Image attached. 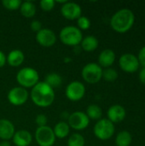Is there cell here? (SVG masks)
I'll list each match as a JSON object with an SVG mask.
<instances>
[{"instance_id":"6da1fadb","label":"cell","mask_w":145,"mask_h":146,"mask_svg":"<svg viewBox=\"0 0 145 146\" xmlns=\"http://www.w3.org/2000/svg\"><path fill=\"white\" fill-rule=\"evenodd\" d=\"M32 103L40 108H47L50 106L56 98L55 90L44 81H39L35 85L30 93Z\"/></svg>"},{"instance_id":"7a4b0ae2","label":"cell","mask_w":145,"mask_h":146,"mask_svg":"<svg viewBox=\"0 0 145 146\" xmlns=\"http://www.w3.org/2000/svg\"><path fill=\"white\" fill-rule=\"evenodd\" d=\"M135 22V15L129 9H121L116 11L110 19V27L119 33H127Z\"/></svg>"},{"instance_id":"3957f363","label":"cell","mask_w":145,"mask_h":146,"mask_svg":"<svg viewBox=\"0 0 145 146\" xmlns=\"http://www.w3.org/2000/svg\"><path fill=\"white\" fill-rule=\"evenodd\" d=\"M16 81L21 87L25 89L32 88L39 82V74L35 68L25 67L18 71L16 74Z\"/></svg>"},{"instance_id":"277c9868","label":"cell","mask_w":145,"mask_h":146,"mask_svg":"<svg viewBox=\"0 0 145 146\" xmlns=\"http://www.w3.org/2000/svg\"><path fill=\"white\" fill-rule=\"evenodd\" d=\"M60 40L68 46H78L83 39L82 31L75 26H66L59 33Z\"/></svg>"},{"instance_id":"5b68a950","label":"cell","mask_w":145,"mask_h":146,"mask_svg":"<svg viewBox=\"0 0 145 146\" xmlns=\"http://www.w3.org/2000/svg\"><path fill=\"white\" fill-rule=\"evenodd\" d=\"M115 133V124L107 118H102L97 121L93 127V133L95 137L102 141L110 139Z\"/></svg>"},{"instance_id":"8992f818","label":"cell","mask_w":145,"mask_h":146,"mask_svg":"<svg viewBox=\"0 0 145 146\" xmlns=\"http://www.w3.org/2000/svg\"><path fill=\"white\" fill-rule=\"evenodd\" d=\"M103 68L96 62L85 65L81 70L82 79L88 84H97L103 79Z\"/></svg>"},{"instance_id":"52a82bcc","label":"cell","mask_w":145,"mask_h":146,"mask_svg":"<svg viewBox=\"0 0 145 146\" xmlns=\"http://www.w3.org/2000/svg\"><path fill=\"white\" fill-rule=\"evenodd\" d=\"M56 139L53 129L48 126L38 127L35 131V140L38 146H53Z\"/></svg>"},{"instance_id":"ba28073f","label":"cell","mask_w":145,"mask_h":146,"mask_svg":"<svg viewBox=\"0 0 145 146\" xmlns=\"http://www.w3.org/2000/svg\"><path fill=\"white\" fill-rule=\"evenodd\" d=\"M85 86L82 82L78 80H73L70 82L65 89L66 98L72 102L81 100L85 97Z\"/></svg>"},{"instance_id":"9c48e42d","label":"cell","mask_w":145,"mask_h":146,"mask_svg":"<svg viewBox=\"0 0 145 146\" xmlns=\"http://www.w3.org/2000/svg\"><path fill=\"white\" fill-rule=\"evenodd\" d=\"M68 124L70 128L76 131H82L88 127L90 124V119L85 112L75 111L69 115L68 119Z\"/></svg>"},{"instance_id":"30bf717a","label":"cell","mask_w":145,"mask_h":146,"mask_svg":"<svg viewBox=\"0 0 145 146\" xmlns=\"http://www.w3.org/2000/svg\"><path fill=\"white\" fill-rule=\"evenodd\" d=\"M119 66L122 71L128 74L135 73L140 68L138 57L132 53H125L121 55L119 59Z\"/></svg>"},{"instance_id":"8fae6325","label":"cell","mask_w":145,"mask_h":146,"mask_svg":"<svg viewBox=\"0 0 145 146\" xmlns=\"http://www.w3.org/2000/svg\"><path fill=\"white\" fill-rule=\"evenodd\" d=\"M29 98L28 91L21 86H15L9 90L7 95L8 101L14 106H21L25 104Z\"/></svg>"},{"instance_id":"7c38bea8","label":"cell","mask_w":145,"mask_h":146,"mask_svg":"<svg viewBox=\"0 0 145 146\" xmlns=\"http://www.w3.org/2000/svg\"><path fill=\"white\" fill-rule=\"evenodd\" d=\"M61 14L65 19L69 21H73V20H77L81 16L82 9L79 4L74 2L67 1L61 7Z\"/></svg>"},{"instance_id":"4fadbf2b","label":"cell","mask_w":145,"mask_h":146,"mask_svg":"<svg viewBox=\"0 0 145 146\" xmlns=\"http://www.w3.org/2000/svg\"><path fill=\"white\" fill-rule=\"evenodd\" d=\"M36 41L42 47L49 48L56 44V35L49 28H42L36 34Z\"/></svg>"},{"instance_id":"5bb4252c","label":"cell","mask_w":145,"mask_h":146,"mask_svg":"<svg viewBox=\"0 0 145 146\" xmlns=\"http://www.w3.org/2000/svg\"><path fill=\"white\" fill-rule=\"evenodd\" d=\"M108 120H109L112 123H120L123 121L126 116V109L120 104H114L110 106L107 111Z\"/></svg>"},{"instance_id":"9a60e30c","label":"cell","mask_w":145,"mask_h":146,"mask_svg":"<svg viewBox=\"0 0 145 146\" xmlns=\"http://www.w3.org/2000/svg\"><path fill=\"white\" fill-rule=\"evenodd\" d=\"M15 133L14 124L7 119H0V139L3 141H9L12 139Z\"/></svg>"},{"instance_id":"2e32d148","label":"cell","mask_w":145,"mask_h":146,"mask_svg":"<svg viewBox=\"0 0 145 146\" xmlns=\"http://www.w3.org/2000/svg\"><path fill=\"white\" fill-rule=\"evenodd\" d=\"M115 53L111 49H105L98 56V65L103 68H111V66L115 62Z\"/></svg>"},{"instance_id":"e0dca14e","label":"cell","mask_w":145,"mask_h":146,"mask_svg":"<svg viewBox=\"0 0 145 146\" xmlns=\"http://www.w3.org/2000/svg\"><path fill=\"white\" fill-rule=\"evenodd\" d=\"M12 140L15 146H30L32 142V136L26 130H18L15 131Z\"/></svg>"},{"instance_id":"ac0fdd59","label":"cell","mask_w":145,"mask_h":146,"mask_svg":"<svg viewBox=\"0 0 145 146\" xmlns=\"http://www.w3.org/2000/svg\"><path fill=\"white\" fill-rule=\"evenodd\" d=\"M24 60V53L20 50H13L8 54V56H6V62L14 68L20 67L23 63Z\"/></svg>"},{"instance_id":"d6986e66","label":"cell","mask_w":145,"mask_h":146,"mask_svg":"<svg viewBox=\"0 0 145 146\" xmlns=\"http://www.w3.org/2000/svg\"><path fill=\"white\" fill-rule=\"evenodd\" d=\"M99 45L98 39L92 35H88L85 38H83L81 43H80V48L81 50L86 51V52H92L97 49Z\"/></svg>"},{"instance_id":"ffe728a7","label":"cell","mask_w":145,"mask_h":146,"mask_svg":"<svg viewBox=\"0 0 145 146\" xmlns=\"http://www.w3.org/2000/svg\"><path fill=\"white\" fill-rule=\"evenodd\" d=\"M53 132H54L56 138L60 139H66L70 133V127L66 121H59L58 123L55 125L53 128Z\"/></svg>"},{"instance_id":"44dd1931","label":"cell","mask_w":145,"mask_h":146,"mask_svg":"<svg viewBox=\"0 0 145 146\" xmlns=\"http://www.w3.org/2000/svg\"><path fill=\"white\" fill-rule=\"evenodd\" d=\"M20 12L22 16L26 18H32L35 15L37 9L36 5L31 2V1H25L21 3V5L20 7Z\"/></svg>"},{"instance_id":"7402d4cb","label":"cell","mask_w":145,"mask_h":146,"mask_svg":"<svg viewBox=\"0 0 145 146\" xmlns=\"http://www.w3.org/2000/svg\"><path fill=\"white\" fill-rule=\"evenodd\" d=\"M132 142V136L128 131H121L115 137L116 146H130Z\"/></svg>"},{"instance_id":"603a6c76","label":"cell","mask_w":145,"mask_h":146,"mask_svg":"<svg viewBox=\"0 0 145 146\" xmlns=\"http://www.w3.org/2000/svg\"><path fill=\"white\" fill-rule=\"evenodd\" d=\"M85 114L90 120L99 121L103 116V110L97 104H91L87 107Z\"/></svg>"},{"instance_id":"cb8c5ba5","label":"cell","mask_w":145,"mask_h":146,"mask_svg":"<svg viewBox=\"0 0 145 146\" xmlns=\"http://www.w3.org/2000/svg\"><path fill=\"white\" fill-rule=\"evenodd\" d=\"M44 82L54 89V88H56L61 86V84L62 82V78L57 73H50L45 76Z\"/></svg>"},{"instance_id":"d4e9b609","label":"cell","mask_w":145,"mask_h":146,"mask_svg":"<svg viewBox=\"0 0 145 146\" xmlns=\"http://www.w3.org/2000/svg\"><path fill=\"white\" fill-rule=\"evenodd\" d=\"M85 138L80 133H73L68 139V146H85Z\"/></svg>"},{"instance_id":"484cf974","label":"cell","mask_w":145,"mask_h":146,"mask_svg":"<svg viewBox=\"0 0 145 146\" xmlns=\"http://www.w3.org/2000/svg\"><path fill=\"white\" fill-rule=\"evenodd\" d=\"M118 72L112 68H108L103 70V79L107 82H114L118 79Z\"/></svg>"},{"instance_id":"4316f807","label":"cell","mask_w":145,"mask_h":146,"mask_svg":"<svg viewBox=\"0 0 145 146\" xmlns=\"http://www.w3.org/2000/svg\"><path fill=\"white\" fill-rule=\"evenodd\" d=\"M21 0H3L2 4L3 6L9 10H16L19 9L21 5Z\"/></svg>"},{"instance_id":"83f0119b","label":"cell","mask_w":145,"mask_h":146,"mask_svg":"<svg viewBox=\"0 0 145 146\" xmlns=\"http://www.w3.org/2000/svg\"><path fill=\"white\" fill-rule=\"evenodd\" d=\"M91 20L84 15H81L79 18L77 19V27L80 31H85L88 30L91 27Z\"/></svg>"},{"instance_id":"f1b7e54d","label":"cell","mask_w":145,"mask_h":146,"mask_svg":"<svg viewBox=\"0 0 145 146\" xmlns=\"http://www.w3.org/2000/svg\"><path fill=\"white\" fill-rule=\"evenodd\" d=\"M55 1L54 0H42L39 2V6L41 9L44 11H50L55 7Z\"/></svg>"},{"instance_id":"f546056e","label":"cell","mask_w":145,"mask_h":146,"mask_svg":"<svg viewBox=\"0 0 145 146\" xmlns=\"http://www.w3.org/2000/svg\"><path fill=\"white\" fill-rule=\"evenodd\" d=\"M35 122L38 127H44L47 126V122H48V118L44 114H39L36 116L35 118Z\"/></svg>"},{"instance_id":"4dcf8cb0","label":"cell","mask_w":145,"mask_h":146,"mask_svg":"<svg viewBox=\"0 0 145 146\" xmlns=\"http://www.w3.org/2000/svg\"><path fill=\"white\" fill-rule=\"evenodd\" d=\"M30 27H31L32 31L38 33V32H39L43 28V25H42L41 21H39L38 20H34V21H32L31 22Z\"/></svg>"},{"instance_id":"1f68e13d","label":"cell","mask_w":145,"mask_h":146,"mask_svg":"<svg viewBox=\"0 0 145 146\" xmlns=\"http://www.w3.org/2000/svg\"><path fill=\"white\" fill-rule=\"evenodd\" d=\"M138 62H139V64L143 67L145 68V45L143 46L139 52H138Z\"/></svg>"},{"instance_id":"d6a6232c","label":"cell","mask_w":145,"mask_h":146,"mask_svg":"<svg viewBox=\"0 0 145 146\" xmlns=\"http://www.w3.org/2000/svg\"><path fill=\"white\" fill-rule=\"evenodd\" d=\"M138 79L143 85H145V68H142L140 69L138 74Z\"/></svg>"},{"instance_id":"836d02e7","label":"cell","mask_w":145,"mask_h":146,"mask_svg":"<svg viewBox=\"0 0 145 146\" xmlns=\"http://www.w3.org/2000/svg\"><path fill=\"white\" fill-rule=\"evenodd\" d=\"M6 63V55L0 50V68H3Z\"/></svg>"},{"instance_id":"e575fe53","label":"cell","mask_w":145,"mask_h":146,"mask_svg":"<svg viewBox=\"0 0 145 146\" xmlns=\"http://www.w3.org/2000/svg\"><path fill=\"white\" fill-rule=\"evenodd\" d=\"M0 146H11V145L9 141H2L0 143Z\"/></svg>"},{"instance_id":"d590c367","label":"cell","mask_w":145,"mask_h":146,"mask_svg":"<svg viewBox=\"0 0 145 146\" xmlns=\"http://www.w3.org/2000/svg\"><path fill=\"white\" fill-rule=\"evenodd\" d=\"M70 61H71V58H69V57L65 58V62H70Z\"/></svg>"}]
</instances>
